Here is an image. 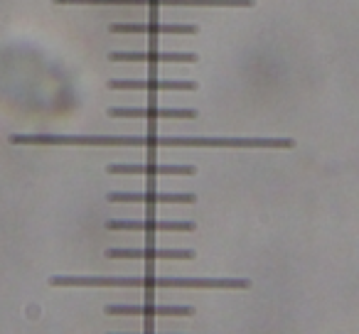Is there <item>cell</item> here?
Instances as JSON below:
<instances>
[{"instance_id": "obj_8", "label": "cell", "mask_w": 359, "mask_h": 334, "mask_svg": "<svg viewBox=\"0 0 359 334\" xmlns=\"http://www.w3.org/2000/svg\"><path fill=\"white\" fill-rule=\"evenodd\" d=\"M111 91H195V81H168V79H109Z\"/></svg>"}, {"instance_id": "obj_11", "label": "cell", "mask_w": 359, "mask_h": 334, "mask_svg": "<svg viewBox=\"0 0 359 334\" xmlns=\"http://www.w3.org/2000/svg\"><path fill=\"white\" fill-rule=\"evenodd\" d=\"M111 118H148V120H160V118H180V120H192L197 118V111L192 109H160V106H148V109H109Z\"/></svg>"}, {"instance_id": "obj_5", "label": "cell", "mask_w": 359, "mask_h": 334, "mask_svg": "<svg viewBox=\"0 0 359 334\" xmlns=\"http://www.w3.org/2000/svg\"><path fill=\"white\" fill-rule=\"evenodd\" d=\"M106 258H140V260H192L195 251L192 249H155V246H145V249H106Z\"/></svg>"}, {"instance_id": "obj_6", "label": "cell", "mask_w": 359, "mask_h": 334, "mask_svg": "<svg viewBox=\"0 0 359 334\" xmlns=\"http://www.w3.org/2000/svg\"><path fill=\"white\" fill-rule=\"evenodd\" d=\"M111 62H145V64H195V52H160V50H145V52H111Z\"/></svg>"}, {"instance_id": "obj_12", "label": "cell", "mask_w": 359, "mask_h": 334, "mask_svg": "<svg viewBox=\"0 0 359 334\" xmlns=\"http://www.w3.org/2000/svg\"><path fill=\"white\" fill-rule=\"evenodd\" d=\"M109 32L114 35H195L197 27L195 25H160V22H153V25H130V22H114L109 25Z\"/></svg>"}, {"instance_id": "obj_7", "label": "cell", "mask_w": 359, "mask_h": 334, "mask_svg": "<svg viewBox=\"0 0 359 334\" xmlns=\"http://www.w3.org/2000/svg\"><path fill=\"white\" fill-rule=\"evenodd\" d=\"M106 314H143V317H192L195 307L187 305H106Z\"/></svg>"}, {"instance_id": "obj_9", "label": "cell", "mask_w": 359, "mask_h": 334, "mask_svg": "<svg viewBox=\"0 0 359 334\" xmlns=\"http://www.w3.org/2000/svg\"><path fill=\"white\" fill-rule=\"evenodd\" d=\"M109 175H148V177H160V175H195V165H123L114 162L106 167Z\"/></svg>"}, {"instance_id": "obj_2", "label": "cell", "mask_w": 359, "mask_h": 334, "mask_svg": "<svg viewBox=\"0 0 359 334\" xmlns=\"http://www.w3.org/2000/svg\"><path fill=\"white\" fill-rule=\"evenodd\" d=\"M50 285L55 288H140V290H160V288H180V290H246L251 280L246 278H89V275H52Z\"/></svg>"}, {"instance_id": "obj_4", "label": "cell", "mask_w": 359, "mask_h": 334, "mask_svg": "<svg viewBox=\"0 0 359 334\" xmlns=\"http://www.w3.org/2000/svg\"><path fill=\"white\" fill-rule=\"evenodd\" d=\"M111 204H195L192 192H109Z\"/></svg>"}, {"instance_id": "obj_1", "label": "cell", "mask_w": 359, "mask_h": 334, "mask_svg": "<svg viewBox=\"0 0 359 334\" xmlns=\"http://www.w3.org/2000/svg\"><path fill=\"white\" fill-rule=\"evenodd\" d=\"M13 145H86V148H295L293 138H207V135H11Z\"/></svg>"}, {"instance_id": "obj_3", "label": "cell", "mask_w": 359, "mask_h": 334, "mask_svg": "<svg viewBox=\"0 0 359 334\" xmlns=\"http://www.w3.org/2000/svg\"><path fill=\"white\" fill-rule=\"evenodd\" d=\"M55 6H148V8H254L256 0H52Z\"/></svg>"}, {"instance_id": "obj_10", "label": "cell", "mask_w": 359, "mask_h": 334, "mask_svg": "<svg viewBox=\"0 0 359 334\" xmlns=\"http://www.w3.org/2000/svg\"><path fill=\"white\" fill-rule=\"evenodd\" d=\"M109 231H148V234H160V231H195L192 221H130V219H109L106 221Z\"/></svg>"}]
</instances>
